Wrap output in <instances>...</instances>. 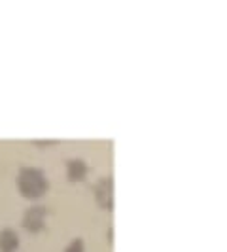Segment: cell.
I'll list each match as a JSON object with an SVG mask.
<instances>
[{"label": "cell", "mask_w": 227, "mask_h": 252, "mask_svg": "<svg viewBox=\"0 0 227 252\" xmlns=\"http://www.w3.org/2000/svg\"><path fill=\"white\" fill-rule=\"evenodd\" d=\"M15 184L19 193L28 201H38L40 197L46 195V191L50 188V180L46 177V173L38 167H21L15 178Z\"/></svg>", "instance_id": "1"}, {"label": "cell", "mask_w": 227, "mask_h": 252, "mask_svg": "<svg viewBox=\"0 0 227 252\" xmlns=\"http://www.w3.org/2000/svg\"><path fill=\"white\" fill-rule=\"evenodd\" d=\"M23 227L28 233H40L46 229V224H48V207L44 205H32L28 207L23 215Z\"/></svg>", "instance_id": "2"}, {"label": "cell", "mask_w": 227, "mask_h": 252, "mask_svg": "<svg viewBox=\"0 0 227 252\" xmlns=\"http://www.w3.org/2000/svg\"><path fill=\"white\" fill-rule=\"evenodd\" d=\"M95 203L101 207L102 211H112L114 209V180L110 177L101 178L95 188H93Z\"/></svg>", "instance_id": "3"}, {"label": "cell", "mask_w": 227, "mask_h": 252, "mask_svg": "<svg viewBox=\"0 0 227 252\" xmlns=\"http://www.w3.org/2000/svg\"><path fill=\"white\" fill-rule=\"evenodd\" d=\"M89 173L87 161L80 159V158H74L70 161H66V178L72 182V184H78L82 180H85Z\"/></svg>", "instance_id": "4"}, {"label": "cell", "mask_w": 227, "mask_h": 252, "mask_svg": "<svg viewBox=\"0 0 227 252\" xmlns=\"http://www.w3.org/2000/svg\"><path fill=\"white\" fill-rule=\"evenodd\" d=\"M19 233L12 227H2L0 229V252H17L19 251Z\"/></svg>", "instance_id": "5"}, {"label": "cell", "mask_w": 227, "mask_h": 252, "mask_svg": "<svg viewBox=\"0 0 227 252\" xmlns=\"http://www.w3.org/2000/svg\"><path fill=\"white\" fill-rule=\"evenodd\" d=\"M63 252H85V241L82 237H76L66 245V249Z\"/></svg>", "instance_id": "6"}, {"label": "cell", "mask_w": 227, "mask_h": 252, "mask_svg": "<svg viewBox=\"0 0 227 252\" xmlns=\"http://www.w3.org/2000/svg\"><path fill=\"white\" fill-rule=\"evenodd\" d=\"M32 144H36V146H50V144H55L53 140H34Z\"/></svg>", "instance_id": "7"}]
</instances>
